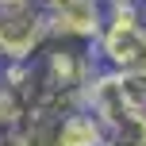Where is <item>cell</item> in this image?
<instances>
[{
  "label": "cell",
  "instance_id": "cell-1",
  "mask_svg": "<svg viewBox=\"0 0 146 146\" xmlns=\"http://www.w3.org/2000/svg\"><path fill=\"white\" fill-rule=\"evenodd\" d=\"M92 58L100 69L146 77V15L139 4H111L108 8L104 27L92 42Z\"/></svg>",
  "mask_w": 146,
  "mask_h": 146
},
{
  "label": "cell",
  "instance_id": "cell-2",
  "mask_svg": "<svg viewBox=\"0 0 146 146\" xmlns=\"http://www.w3.org/2000/svg\"><path fill=\"white\" fill-rule=\"evenodd\" d=\"M50 46V19L42 4L0 8V66L35 62Z\"/></svg>",
  "mask_w": 146,
  "mask_h": 146
},
{
  "label": "cell",
  "instance_id": "cell-3",
  "mask_svg": "<svg viewBox=\"0 0 146 146\" xmlns=\"http://www.w3.org/2000/svg\"><path fill=\"white\" fill-rule=\"evenodd\" d=\"M108 4L104 0H69L46 12L50 19V38L54 42H77V46H92L96 35L104 27Z\"/></svg>",
  "mask_w": 146,
  "mask_h": 146
},
{
  "label": "cell",
  "instance_id": "cell-4",
  "mask_svg": "<svg viewBox=\"0 0 146 146\" xmlns=\"http://www.w3.org/2000/svg\"><path fill=\"white\" fill-rule=\"evenodd\" d=\"M50 146H104V127L85 108H73L50 127Z\"/></svg>",
  "mask_w": 146,
  "mask_h": 146
},
{
  "label": "cell",
  "instance_id": "cell-5",
  "mask_svg": "<svg viewBox=\"0 0 146 146\" xmlns=\"http://www.w3.org/2000/svg\"><path fill=\"white\" fill-rule=\"evenodd\" d=\"M104 146H146V108L104 127Z\"/></svg>",
  "mask_w": 146,
  "mask_h": 146
},
{
  "label": "cell",
  "instance_id": "cell-6",
  "mask_svg": "<svg viewBox=\"0 0 146 146\" xmlns=\"http://www.w3.org/2000/svg\"><path fill=\"white\" fill-rule=\"evenodd\" d=\"M23 4H38V0H0V8H23Z\"/></svg>",
  "mask_w": 146,
  "mask_h": 146
},
{
  "label": "cell",
  "instance_id": "cell-7",
  "mask_svg": "<svg viewBox=\"0 0 146 146\" xmlns=\"http://www.w3.org/2000/svg\"><path fill=\"white\" fill-rule=\"evenodd\" d=\"M142 15H146V4H142Z\"/></svg>",
  "mask_w": 146,
  "mask_h": 146
}]
</instances>
